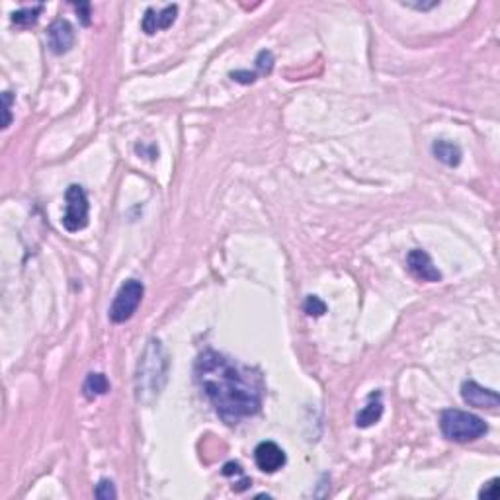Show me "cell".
I'll return each mask as SVG.
<instances>
[{
	"instance_id": "6da1fadb",
	"label": "cell",
	"mask_w": 500,
	"mask_h": 500,
	"mask_svg": "<svg viewBox=\"0 0 500 500\" xmlns=\"http://www.w3.org/2000/svg\"><path fill=\"white\" fill-rule=\"evenodd\" d=\"M196 383L227 424L254 417L262 407L264 383L258 371L223 354L206 350L194 366Z\"/></svg>"
},
{
	"instance_id": "7a4b0ae2",
	"label": "cell",
	"mask_w": 500,
	"mask_h": 500,
	"mask_svg": "<svg viewBox=\"0 0 500 500\" xmlns=\"http://www.w3.org/2000/svg\"><path fill=\"white\" fill-rule=\"evenodd\" d=\"M168 358L159 340H150L139 358L137 375H135V391L137 399L149 403L159 397L162 387L167 383Z\"/></svg>"
},
{
	"instance_id": "3957f363",
	"label": "cell",
	"mask_w": 500,
	"mask_h": 500,
	"mask_svg": "<svg viewBox=\"0 0 500 500\" xmlns=\"http://www.w3.org/2000/svg\"><path fill=\"white\" fill-rule=\"evenodd\" d=\"M440 430L442 434L451 440V442L467 444L475 442L479 438H483L489 432V426L483 418L465 412V410L450 409L444 410L440 417Z\"/></svg>"
},
{
	"instance_id": "277c9868",
	"label": "cell",
	"mask_w": 500,
	"mask_h": 500,
	"mask_svg": "<svg viewBox=\"0 0 500 500\" xmlns=\"http://www.w3.org/2000/svg\"><path fill=\"white\" fill-rule=\"evenodd\" d=\"M143 293H145V287H143L139 280H127L117 290L116 297H114V303H112L108 313L109 321L116 323V325H121L125 321H129L135 315L139 303H141Z\"/></svg>"
},
{
	"instance_id": "5b68a950",
	"label": "cell",
	"mask_w": 500,
	"mask_h": 500,
	"mask_svg": "<svg viewBox=\"0 0 500 500\" xmlns=\"http://www.w3.org/2000/svg\"><path fill=\"white\" fill-rule=\"evenodd\" d=\"M65 201H67V209L63 215V227L67 229L69 233H76L83 231L84 227L88 225V211H90V203H88V196L84 192L83 186L73 184L69 186L65 192Z\"/></svg>"
},
{
	"instance_id": "8992f818",
	"label": "cell",
	"mask_w": 500,
	"mask_h": 500,
	"mask_svg": "<svg viewBox=\"0 0 500 500\" xmlns=\"http://www.w3.org/2000/svg\"><path fill=\"white\" fill-rule=\"evenodd\" d=\"M461 397L469 407H475V409L494 410L500 405L499 393L492 391V389H484L477 381H463Z\"/></svg>"
},
{
	"instance_id": "52a82bcc",
	"label": "cell",
	"mask_w": 500,
	"mask_h": 500,
	"mask_svg": "<svg viewBox=\"0 0 500 500\" xmlns=\"http://www.w3.org/2000/svg\"><path fill=\"white\" fill-rule=\"evenodd\" d=\"M254 461L256 467L264 473H275L285 465V451L275 442H260L254 450Z\"/></svg>"
},
{
	"instance_id": "ba28073f",
	"label": "cell",
	"mask_w": 500,
	"mask_h": 500,
	"mask_svg": "<svg viewBox=\"0 0 500 500\" xmlns=\"http://www.w3.org/2000/svg\"><path fill=\"white\" fill-rule=\"evenodd\" d=\"M47 43L55 55H63L75 45V28L69 20H55L47 30Z\"/></svg>"
},
{
	"instance_id": "9c48e42d",
	"label": "cell",
	"mask_w": 500,
	"mask_h": 500,
	"mask_svg": "<svg viewBox=\"0 0 500 500\" xmlns=\"http://www.w3.org/2000/svg\"><path fill=\"white\" fill-rule=\"evenodd\" d=\"M407 266L422 282H440L442 280V272L434 266L430 254L424 252V250H410L409 254H407Z\"/></svg>"
},
{
	"instance_id": "30bf717a",
	"label": "cell",
	"mask_w": 500,
	"mask_h": 500,
	"mask_svg": "<svg viewBox=\"0 0 500 500\" xmlns=\"http://www.w3.org/2000/svg\"><path fill=\"white\" fill-rule=\"evenodd\" d=\"M176 14H178V6L176 4H168L159 12H155V8H147L145 16H143L141 28L147 35L157 34L159 30H168L170 25L174 24Z\"/></svg>"
},
{
	"instance_id": "8fae6325",
	"label": "cell",
	"mask_w": 500,
	"mask_h": 500,
	"mask_svg": "<svg viewBox=\"0 0 500 500\" xmlns=\"http://www.w3.org/2000/svg\"><path fill=\"white\" fill-rule=\"evenodd\" d=\"M383 415V400H381V393H371L367 405L364 409L359 410L358 417H356V426L358 428H369L375 422H379V418Z\"/></svg>"
},
{
	"instance_id": "7c38bea8",
	"label": "cell",
	"mask_w": 500,
	"mask_h": 500,
	"mask_svg": "<svg viewBox=\"0 0 500 500\" xmlns=\"http://www.w3.org/2000/svg\"><path fill=\"white\" fill-rule=\"evenodd\" d=\"M432 155L440 162H444L446 167H458L459 162H461V157H463L459 145L451 141H434Z\"/></svg>"
},
{
	"instance_id": "4fadbf2b",
	"label": "cell",
	"mask_w": 500,
	"mask_h": 500,
	"mask_svg": "<svg viewBox=\"0 0 500 500\" xmlns=\"http://www.w3.org/2000/svg\"><path fill=\"white\" fill-rule=\"evenodd\" d=\"M109 391V381L104 374H90L83 385V393L86 399H96Z\"/></svg>"
},
{
	"instance_id": "5bb4252c",
	"label": "cell",
	"mask_w": 500,
	"mask_h": 500,
	"mask_svg": "<svg viewBox=\"0 0 500 500\" xmlns=\"http://www.w3.org/2000/svg\"><path fill=\"white\" fill-rule=\"evenodd\" d=\"M43 12V4H37V6H32V8H22L18 10L12 14V24L20 25V28H30L34 25Z\"/></svg>"
},
{
	"instance_id": "9a60e30c",
	"label": "cell",
	"mask_w": 500,
	"mask_h": 500,
	"mask_svg": "<svg viewBox=\"0 0 500 500\" xmlns=\"http://www.w3.org/2000/svg\"><path fill=\"white\" fill-rule=\"evenodd\" d=\"M303 309H305L309 317H323L326 313V303L323 299H319L317 295H309Z\"/></svg>"
},
{
	"instance_id": "2e32d148",
	"label": "cell",
	"mask_w": 500,
	"mask_h": 500,
	"mask_svg": "<svg viewBox=\"0 0 500 500\" xmlns=\"http://www.w3.org/2000/svg\"><path fill=\"white\" fill-rule=\"evenodd\" d=\"M94 496H96V499H100V500L116 499L117 496L116 487H114V483H112V481H108V479H102L100 483L96 484V489H94Z\"/></svg>"
},
{
	"instance_id": "e0dca14e",
	"label": "cell",
	"mask_w": 500,
	"mask_h": 500,
	"mask_svg": "<svg viewBox=\"0 0 500 500\" xmlns=\"http://www.w3.org/2000/svg\"><path fill=\"white\" fill-rule=\"evenodd\" d=\"M256 69H258L260 75H270L272 69H274V55L272 51H260L258 57H256Z\"/></svg>"
},
{
	"instance_id": "ac0fdd59",
	"label": "cell",
	"mask_w": 500,
	"mask_h": 500,
	"mask_svg": "<svg viewBox=\"0 0 500 500\" xmlns=\"http://www.w3.org/2000/svg\"><path fill=\"white\" fill-rule=\"evenodd\" d=\"M499 479L494 477L491 479L489 483H484V487L479 491V499H487V500H496L499 499Z\"/></svg>"
},
{
	"instance_id": "d6986e66",
	"label": "cell",
	"mask_w": 500,
	"mask_h": 500,
	"mask_svg": "<svg viewBox=\"0 0 500 500\" xmlns=\"http://www.w3.org/2000/svg\"><path fill=\"white\" fill-rule=\"evenodd\" d=\"M256 76H258L256 73H249V71H234V73H231V78L241 84H252L256 81Z\"/></svg>"
},
{
	"instance_id": "ffe728a7",
	"label": "cell",
	"mask_w": 500,
	"mask_h": 500,
	"mask_svg": "<svg viewBox=\"0 0 500 500\" xmlns=\"http://www.w3.org/2000/svg\"><path fill=\"white\" fill-rule=\"evenodd\" d=\"M2 100H4V124L2 127L6 129L12 121V114H10V108H12V92H4L2 94Z\"/></svg>"
},
{
	"instance_id": "44dd1931",
	"label": "cell",
	"mask_w": 500,
	"mask_h": 500,
	"mask_svg": "<svg viewBox=\"0 0 500 500\" xmlns=\"http://www.w3.org/2000/svg\"><path fill=\"white\" fill-rule=\"evenodd\" d=\"M223 475L225 477L242 475V467L239 465V463H234V461H231V463H225V467H223Z\"/></svg>"
},
{
	"instance_id": "7402d4cb",
	"label": "cell",
	"mask_w": 500,
	"mask_h": 500,
	"mask_svg": "<svg viewBox=\"0 0 500 500\" xmlns=\"http://www.w3.org/2000/svg\"><path fill=\"white\" fill-rule=\"evenodd\" d=\"M76 10H78V14H81L83 24L84 25L90 24V4H78V6H76Z\"/></svg>"
}]
</instances>
